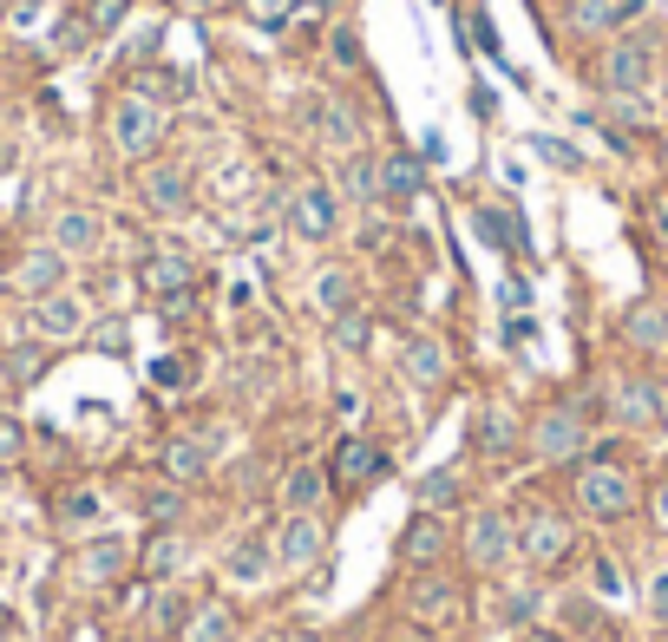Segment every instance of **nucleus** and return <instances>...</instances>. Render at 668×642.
Listing matches in <instances>:
<instances>
[{"label":"nucleus","mask_w":668,"mask_h":642,"mask_svg":"<svg viewBox=\"0 0 668 642\" xmlns=\"http://www.w3.org/2000/svg\"><path fill=\"white\" fill-rule=\"evenodd\" d=\"M590 420H597L590 400H551V407L525 427L531 459H544V466H577V459H590Z\"/></svg>","instance_id":"1"},{"label":"nucleus","mask_w":668,"mask_h":642,"mask_svg":"<svg viewBox=\"0 0 668 642\" xmlns=\"http://www.w3.org/2000/svg\"><path fill=\"white\" fill-rule=\"evenodd\" d=\"M571 505L597 525H617L636 512V479L617 466V459H577V479H571Z\"/></svg>","instance_id":"2"},{"label":"nucleus","mask_w":668,"mask_h":642,"mask_svg":"<svg viewBox=\"0 0 668 642\" xmlns=\"http://www.w3.org/2000/svg\"><path fill=\"white\" fill-rule=\"evenodd\" d=\"M105 138H112V151L131 157V164L157 157V144H164V105H151L144 92H118L112 112H105Z\"/></svg>","instance_id":"3"},{"label":"nucleus","mask_w":668,"mask_h":642,"mask_svg":"<svg viewBox=\"0 0 668 642\" xmlns=\"http://www.w3.org/2000/svg\"><path fill=\"white\" fill-rule=\"evenodd\" d=\"M656 79V39L649 33H610L603 59H597V85L610 98H643Z\"/></svg>","instance_id":"4"},{"label":"nucleus","mask_w":668,"mask_h":642,"mask_svg":"<svg viewBox=\"0 0 668 642\" xmlns=\"http://www.w3.org/2000/svg\"><path fill=\"white\" fill-rule=\"evenodd\" d=\"M571 551H577V532H571V518L558 505H525L518 512V558L531 571H564Z\"/></svg>","instance_id":"5"},{"label":"nucleus","mask_w":668,"mask_h":642,"mask_svg":"<svg viewBox=\"0 0 668 642\" xmlns=\"http://www.w3.org/2000/svg\"><path fill=\"white\" fill-rule=\"evenodd\" d=\"M459 551H466V564H472V571H505V564H512V551H518V518H512L505 505H479V512L466 518Z\"/></svg>","instance_id":"6"},{"label":"nucleus","mask_w":668,"mask_h":642,"mask_svg":"<svg viewBox=\"0 0 668 642\" xmlns=\"http://www.w3.org/2000/svg\"><path fill=\"white\" fill-rule=\"evenodd\" d=\"M387 472H394V459H387V446L367 440V433H348V440L335 446V459H328V486H335V492H374Z\"/></svg>","instance_id":"7"},{"label":"nucleus","mask_w":668,"mask_h":642,"mask_svg":"<svg viewBox=\"0 0 668 642\" xmlns=\"http://www.w3.org/2000/svg\"><path fill=\"white\" fill-rule=\"evenodd\" d=\"M282 223H289V236H302V243H335V230H341V197H335L328 184H295Z\"/></svg>","instance_id":"8"},{"label":"nucleus","mask_w":668,"mask_h":642,"mask_svg":"<svg viewBox=\"0 0 668 642\" xmlns=\"http://www.w3.org/2000/svg\"><path fill=\"white\" fill-rule=\"evenodd\" d=\"M276 571H315L321 564V551H328V525L315 518V512H282V525H276Z\"/></svg>","instance_id":"9"},{"label":"nucleus","mask_w":668,"mask_h":642,"mask_svg":"<svg viewBox=\"0 0 668 642\" xmlns=\"http://www.w3.org/2000/svg\"><path fill=\"white\" fill-rule=\"evenodd\" d=\"M394 551H400L407 571H440L446 551H453V525H446V512H413V518L400 525Z\"/></svg>","instance_id":"10"},{"label":"nucleus","mask_w":668,"mask_h":642,"mask_svg":"<svg viewBox=\"0 0 668 642\" xmlns=\"http://www.w3.org/2000/svg\"><path fill=\"white\" fill-rule=\"evenodd\" d=\"M190 171L184 164H171V157H144V171H138V203L151 210V217H184L190 210Z\"/></svg>","instance_id":"11"},{"label":"nucleus","mask_w":668,"mask_h":642,"mask_svg":"<svg viewBox=\"0 0 668 642\" xmlns=\"http://www.w3.org/2000/svg\"><path fill=\"white\" fill-rule=\"evenodd\" d=\"M610 413H617V427H630V433H656L663 427V387L649 381V374H623V381H610Z\"/></svg>","instance_id":"12"},{"label":"nucleus","mask_w":668,"mask_h":642,"mask_svg":"<svg viewBox=\"0 0 668 642\" xmlns=\"http://www.w3.org/2000/svg\"><path fill=\"white\" fill-rule=\"evenodd\" d=\"M407 610H413V623L440 630V623H459V610H466V591H459L446 571H420V577L407 584Z\"/></svg>","instance_id":"13"},{"label":"nucleus","mask_w":668,"mask_h":642,"mask_svg":"<svg viewBox=\"0 0 668 642\" xmlns=\"http://www.w3.org/2000/svg\"><path fill=\"white\" fill-rule=\"evenodd\" d=\"M138 289H144L151 302L190 295V289H197V256H184V249H144V262H138Z\"/></svg>","instance_id":"14"},{"label":"nucleus","mask_w":668,"mask_h":642,"mask_svg":"<svg viewBox=\"0 0 668 642\" xmlns=\"http://www.w3.org/2000/svg\"><path fill=\"white\" fill-rule=\"evenodd\" d=\"M472 446H479L492 466H505V459L525 446V420H518V407H512V400H485V407H479V427H472Z\"/></svg>","instance_id":"15"},{"label":"nucleus","mask_w":668,"mask_h":642,"mask_svg":"<svg viewBox=\"0 0 668 642\" xmlns=\"http://www.w3.org/2000/svg\"><path fill=\"white\" fill-rule=\"evenodd\" d=\"M308 131L328 144V151H361V112L341 98V92H321L308 105Z\"/></svg>","instance_id":"16"},{"label":"nucleus","mask_w":668,"mask_h":642,"mask_svg":"<svg viewBox=\"0 0 668 642\" xmlns=\"http://www.w3.org/2000/svg\"><path fill=\"white\" fill-rule=\"evenodd\" d=\"M33 335H39V341H79V335H85V302H79L72 289L39 295V302H33Z\"/></svg>","instance_id":"17"},{"label":"nucleus","mask_w":668,"mask_h":642,"mask_svg":"<svg viewBox=\"0 0 668 642\" xmlns=\"http://www.w3.org/2000/svg\"><path fill=\"white\" fill-rule=\"evenodd\" d=\"M420 190H426V157L387 151V157H380V203L407 210V203H420Z\"/></svg>","instance_id":"18"},{"label":"nucleus","mask_w":668,"mask_h":642,"mask_svg":"<svg viewBox=\"0 0 668 642\" xmlns=\"http://www.w3.org/2000/svg\"><path fill=\"white\" fill-rule=\"evenodd\" d=\"M105 243V217L98 210H85V203H72V210H59L52 217V249L72 262V256H92Z\"/></svg>","instance_id":"19"},{"label":"nucleus","mask_w":668,"mask_h":642,"mask_svg":"<svg viewBox=\"0 0 668 642\" xmlns=\"http://www.w3.org/2000/svg\"><path fill=\"white\" fill-rule=\"evenodd\" d=\"M13 289L26 295V302H39V295H52V289H66V256L46 243V249H26L20 256V269H13Z\"/></svg>","instance_id":"20"},{"label":"nucleus","mask_w":668,"mask_h":642,"mask_svg":"<svg viewBox=\"0 0 668 642\" xmlns=\"http://www.w3.org/2000/svg\"><path fill=\"white\" fill-rule=\"evenodd\" d=\"M125 571H131V545H125V538H92V545L79 551V584H92V591L118 584Z\"/></svg>","instance_id":"21"},{"label":"nucleus","mask_w":668,"mask_h":642,"mask_svg":"<svg viewBox=\"0 0 668 642\" xmlns=\"http://www.w3.org/2000/svg\"><path fill=\"white\" fill-rule=\"evenodd\" d=\"M269 571H276V545H269V538H256V532H249V538H236V545L223 551V577H230V584H249V591H256Z\"/></svg>","instance_id":"22"},{"label":"nucleus","mask_w":668,"mask_h":642,"mask_svg":"<svg viewBox=\"0 0 668 642\" xmlns=\"http://www.w3.org/2000/svg\"><path fill=\"white\" fill-rule=\"evenodd\" d=\"M630 13H643V0H571V33H577V39H603V33H617Z\"/></svg>","instance_id":"23"},{"label":"nucleus","mask_w":668,"mask_h":642,"mask_svg":"<svg viewBox=\"0 0 668 642\" xmlns=\"http://www.w3.org/2000/svg\"><path fill=\"white\" fill-rule=\"evenodd\" d=\"M623 348L636 354H668V302H636L623 315Z\"/></svg>","instance_id":"24"},{"label":"nucleus","mask_w":668,"mask_h":642,"mask_svg":"<svg viewBox=\"0 0 668 642\" xmlns=\"http://www.w3.org/2000/svg\"><path fill=\"white\" fill-rule=\"evenodd\" d=\"M308 302H315L328 322H335V315H348V308H361V282H354V269H348V262H328V269L315 276Z\"/></svg>","instance_id":"25"},{"label":"nucleus","mask_w":668,"mask_h":642,"mask_svg":"<svg viewBox=\"0 0 668 642\" xmlns=\"http://www.w3.org/2000/svg\"><path fill=\"white\" fill-rule=\"evenodd\" d=\"M177 637L184 642H236V610H230L223 597H197Z\"/></svg>","instance_id":"26"},{"label":"nucleus","mask_w":668,"mask_h":642,"mask_svg":"<svg viewBox=\"0 0 668 642\" xmlns=\"http://www.w3.org/2000/svg\"><path fill=\"white\" fill-rule=\"evenodd\" d=\"M348 203H380V157L361 144V151H341V190Z\"/></svg>","instance_id":"27"},{"label":"nucleus","mask_w":668,"mask_h":642,"mask_svg":"<svg viewBox=\"0 0 668 642\" xmlns=\"http://www.w3.org/2000/svg\"><path fill=\"white\" fill-rule=\"evenodd\" d=\"M400 374H407L413 387H446L453 361H446V348H440L433 335H413V341H407V354H400Z\"/></svg>","instance_id":"28"},{"label":"nucleus","mask_w":668,"mask_h":642,"mask_svg":"<svg viewBox=\"0 0 668 642\" xmlns=\"http://www.w3.org/2000/svg\"><path fill=\"white\" fill-rule=\"evenodd\" d=\"M203 472H210V440H197V433L164 440V479L171 486H197Z\"/></svg>","instance_id":"29"},{"label":"nucleus","mask_w":668,"mask_h":642,"mask_svg":"<svg viewBox=\"0 0 668 642\" xmlns=\"http://www.w3.org/2000/svg\"><path fill=\"white\" fill-rule=\"evenodd\" d=\"M321 499H328V466L302 459L282 472V512H321Z\"/></svg>","instance_id":"30"},{"label":"nucleus","mask_w":668,"mask_h":642,"mask_svg":"<svg viewBox=\"0 0 668 642\" xmlns=\"http://www.w3.org/2000/svg\"><path fill=\"white\" fill-rule=\"evenodd\" d=\"M472 223H479V236H485L492 249H505V256H525V249H531V243H525V217H518V210L485 203V210H472Z\"/></svg>","instance_id":"31"},{"label":"nucleus","mask_w":668,"mask_h":642,"mask_svg":"<svg viewBox=\"0 0 668 642\" xmlns=\"http://www.w3.org/2000/svg\"><path fill=\"white\" fill-rule=\"evenodd\" d=\"M131 92H144L151 105H184V98H190V72H177V66H151V72L131 79Z\"/></svg>","instance_id":"32"},{"label":"nucleus","mask_w":668,"mask_h":642,"mask_svg":"<svg viewBox=\"0 0 668 642\" xmlns=\"http://www.w3.org/2000/svg\"><path fill=\"white\" fill-rule=\"evenodd\" d=\"M459 492H466V479H459V466H440V472H426V479L413 486V499H420V512H446V505H459Z\"/></svg>","instance_id":"33"},{"label":"nucleus","mask_w":668,"mask_h":642,"mask_svg":"<svg viewBox=\"0 0 668 642\" xmlns=\"http://www.w3.org/2000/svg\"><path fill=\"white\" fill-rule=\"evenodd\" d=\"M190 604H197V597H184V591H157V597L144 604V630H151V637H171V630H184Z\"/></svg>","instance_id":"34"},{"label":"nucleus","mask_w":668,"mask_h":642,"mask_svg":"<svg viewBox=\"0 0 668 642\" xmlns=\"http://www.w3.org/2000/svg\"><path fill=\"white\" fill-rule=\"evenodd\" d=\"M98 512H105V499H98L92 486H72V492L52 505V518H59L66 532H85V525H98Z\"/></svg>","instance_id":"35"},{"label":"nucleus","mask_w":668,"mask_h":642,"mask_svg":"<svg viewBox=\"0 0 668 642\" xmlns=\"http://www.w3.org/2000/svg\"><path fill=\"white\" fill-rule=\"evenodd\" d=\"M328 66L335 72H361V26L354 20H335L328 26Z\"/></svg>","instance_id":"36"},{"label":"nucleus","mask_w":668,"mask_h":642,"mask_svg":"<svg viewBox=\"0 0 668 642\" xmlns=\"http://www.w3.org/2000/svg\"><path fill=\"white\" fill-rule=\"evenodd\" d=\"M184 558H190L184 538H177V532H157V538L144 545V577H171V571H184Z\"/></svg>","instance_id":"37"},{"label":"nucleus","mask_w":668,"mask_h":642,"mask_svg":"<svg viewBox=\"0 0 668 642\" xmlns=\"http://www.w3.org/2000/svg\"><path fill=\"white\" fill-rule=\"evenodd\" d=\"M538 610H544V597H538V591H505V597L492 604V623H512V630H531V623H538Z\"/></svg>","instance_id":"38"},{"label":"nucleus","mask_w":668,"mask_h":642,"mask_svg":"<svg viewBox=\"0 0 668 642\" xmlns=\"http://www.w3.org/2000/svg\"><path fill=\"white\" fill-rule=\"evenodd\" d=\"M328 335H335V348H341V354H361V348L374 341V322H367V308H348V315H335V322H328Z\"/></svg>","instance_id":"39"},{"label":"nucleus","mask_w":668,"mask_h":642,"mask_svg":"<svg viewBox=\"0 0 668 642\" xmlns=\"http://www.w3.org/2000/svg\"><path fill=\"white\" fill-rule=\"evenodd\" d=\"M46 367H52V354H46L39 341H26V348H7V381H13V387H33Z\"/></svg>","instance_id":"40"},{"label":"nucleus","mask_w":668,"mask_h":642,"mask_svg":"<svg viewBox=\"0 0 668 642\" xmlns=\"http://www.w3.org/2000/svg\"><path fill=\"white\" fill-rule=\"evenodd\" d=\"M125 13H131V0H85V7H79V20H85V33H92V39L118 33V26H125Z\"/></svg>","instance_id":"41"},{"label":"nucleus","mask_w":668,"mask_h":642,"mask_svg":"<svg viewBox=\"0 0 668 642\" xmlns=\"http://www.w3.org/2000/svg\"><path fill=\"white\" fill-rule=\"evenodd\" d=\"M138 512H144L151 525H171V518L184 512V492H177V486H151V492L138 499Z\"/></svg>","instance_id":"42"},{"label":"nucleus","mask_w":668,"mask_h":642,"mask_svg":"<svg viewBox=\"0 0 668 642\" xmlns=\"http://www.w3.org/2000/svg\"><path fill=\"white\" fill-rule=\"evenodd\" d=\"M472 46H479V52H485L492 66H505V46H499V26H492V13H485V7H472ZM505 72H512V66H505Z\"/></svg>","instance_id":"43"},{"label":"nucleus","mask_w":668,"mask_h":642,"mask_svg":"<svg viewBox=\"0 0 668 642\" xmlns=\"http://www.w3.org/2000/svg\"><path fill=\"white\" fill-rule=\"evenodd\" d=\"M531 295H538V289H531V276H525V269H512V276L499 282V302H505V315H531Z\"/></svg>","instance_id":"44"},{"label":"nucleus","mask_w":668,"mask_h":642,"mask_svg":"<svg viewBox=\"0 0 668 642\" xmlns=\"http://www.w3.org/2000/svg\"><path fill=\"white\" fill-rule=\"evenodd\" d=\"M249 7H256V26L262 33H282L295 20V0H249Z\"/></svg>","instance_id":"45"},{"label":"nucleus","mask_w":668,"mask_h":642,"mask_svg":"<svg viewBox=\"0 0 668 642\" xmlns=\"http://www.w3.org/2000/svg\"><path fill=\"white\" fill-rule=\"evenodd\" d=\"M531 144H538V157H544V164H564V171H577V164H584L564 138H531Z\"/></svg>","instance_id":"46"},{"label":"nucleus","mask_w":668,"mask_h":642,"mask_svg":"<svg viewBox=\"0 0 668 642\" xmlns=\"http://www.w3.org/2000/svg\"><path fill=\"white\" fill-rule=\"evenodd\" d=\"M20 446H26V427H20L13 413H0V466H7V459H20Z\"/></svg>","instance_id":"47"},{"label":"nucleus","mask_w":668,"mask_h":642,"mask_svg":"<svg viewBox=\"0 0 668 642\" xmlns=\"http://www.w3.org/2000/svg\"><path fill=\"white\" fill-rule=\"evenodd\" d=\"M151 381H157V387H177V381H190V361L164 354V361H151Z\"/></svg>","instance_id":"48"},{"label":"nucleus","mask_w":668,"mask_h":642,"mask_svg":"<svg viewBox=\"0 0 668 642\" xmlns=\"http://www.w3.org/2000/svg\"><path fill=\"white\" fill-rule=\"evenodd\" d=\"M597 597H603V604H617V597H623V571H617L610 558H597Z\"/></svg>","instance_id":"49"},{"label":"nucleus","mask_w":668,"mask_h":642,"mask_svg":"<svg viewBox=\"0 0 668 642\" xmlns=\"http://www.w3.org/2000/svg\"><path fill=\"white\" fill-rule=\"evenodd\" d=\"M649 617H656V623H668V571H656V577H649Z\"/></svg>","instance_id":"50"},{"label":"nucleus","mask_w":668,"mask_h":642,"mask_svg":"<svg viewBox=\"0 0 668 642\" xmlns=\"http://www.w3.org/2000/svg\"><path fill=\"white\" fill-rule=\"evenodd\" d=\"M649 230H656V243L668 249V190H656V197H649Z\"/></svg>","instance_id":"51"},{"label":"nucleus","mask_w":668,"mask_h":642,"mask_svg":"<svg viewBox=\"0 0 668 642\" xmlns=\"http://www.w3.org/2000/svg\"><path fill=\"white\" fill-rule=\"evenodd\" d=\"M505 341H518V348L538 341V322H531V315H505Z\"/></svg>","instance_id":"52"},{"label":"nucleus","mask_w":668,"mask_h":642,"mask_svg":"<svg viewBox=\"0 0 668 642\" xmlns=\"http://www.w3.org/2000/svg\"><path fill=\"white\" fill-rule=\"evenodd\" d=\"M341 0H295V20H321V13H335Z\"/></svg>","instance_id":"53"},{"label":"nucleus","mask_w":668,"mask_h":642,"mask_svg":"<svg viewBox=\"0 0 668 642\" xmlns=\"http://www.w3.org/2000/svg\"><path fill=\"white\" fill-rule=\"evenodd\" d=\"M420 157H426V164H440V157H446V138H440V131H426V138H420Z\"/></svg>","instance_id":"54"},{"label":"nucleus","mask_w":668,"mask_h":642,"mask_svg":"<svg viewBox=\"0 0 668 642\" xmlns=\"http://www.w3.org/2000/svg\"><path fill=\"white\" fill-rule=\"evenodd\" d=\"M177 7H184V13H223L230 0H177Z\"/></svg>","instance_id":"55"},{"label":"nucleus","mask_w":668,"mask_h":642,"mask_svg":"<svg viewBox=\"0 0 668 642\" xmlns=\"http://www.w3.org/2000/svg\"><path fill=\"white\" fill-rule=\"evenodd\" d=\"M518 642H571V637H558V630H518Z\"/></svg>","instance_id":"56"},{"label":"nucleus","mask_w":668,"mask_h":642,"mask_svg":"<svg viewBox=\"0 0 668 642\" xmlns=\"http://www.w3.org/2000/svg\"><path fill=\"white\" fill-rule=\"evenodd\" d=\"M656 525H663V532H668V486H663V492H656Z\"/></svg>","instance_id":"57"},{"label":"nucleus","mask_w":668,"mask_h":642,"mask_svg":"<svg viewBox=\"0 0 668 642\" xmlns=\"http://www.w3.org/2000/svg\"><path fill=\"white\" fill-rule=\"evenodd\" d=\"M0 637H13V610L7 604H0Z\"/></svg>","instance_id":"58"},{"label":"nucleus","mask_w":668,"mask_h":642,"mask_svg":"<svg viewBox=\"0 0 668 642\" xmlns=\"http://www.w3.org/2000/svg\"><path fill=\"white\" fill-rule=\"evenodd\" d=\"M394 642H433V637H426V630H413V637H394Z\"/></svg>","instance_id":"59"},{"label":"nucleus","mask_w":668,"mask_h":642,"mask_svg":"<svg viewBox=\"0 0 668 642\" xmlns=\"http://www.w3.org/2000/svg\"><path fill=\"white\" fill-rule=\"evenodd\" d=\"M663 164H668V125H663Z\"/></svg>","instance_id":"60"},{"label":"nucleus","mask_w":668,"mask_h":642,"mask_svg":"<svg viewBox=\"0 0 668 642\" xmlns=\"http://www.w3.org/2000/svg\"><path fill=\"white\" fill-rule=\"evenodd\" d=\"M0 642H20V637H0Z\"/></svg>","instance_id":"61"}]
</instances>
